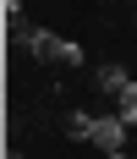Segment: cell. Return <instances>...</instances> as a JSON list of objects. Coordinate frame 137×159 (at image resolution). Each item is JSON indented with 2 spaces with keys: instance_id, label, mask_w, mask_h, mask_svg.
Listing matches in <instances>:
<instances>
[{
  "instance_id": "6da1fadb",
  "label": "cell",
  "mask_w": 137,
  "mask_h": 159,
  "mask_svg": "<svg viewBox=\"0 0 137 159\" xmlns=\"http://www.w3.org/2000/svg\"><path fill=\"white\" fill-rule=\"evenodd\" d=\"M88 143H99L104 154H121V143H126V121H121V115H99V126H93Z\"/></svg>"
},
{
  "instance_id": "7a4b0ae2",
  "label": "cell",
  "mask_w": 137,
  "mask_h": 159,
  "mask_svg": "<svg viewBox=\"0 0 137 159\" xmlns=\"http://www.w3.org/2000/svg\"><path fill=\"white\" fill-rule=\"evenodd\" d=\"M28 55H33V61H49V66H55V55H61V33L33 28V39H28Z\"/></svg>"
},
{
  "instance_id": "3957f363",
  "label": "cell",
  "mask_w": 137,
  "mask_h": 159,
  "mask_svg": "<svg viewBox=\"0 0 137 159\" xmlns=\"http://www.w3.org/2000/svg\"><path fill=\"white\" fill-rule=\"evenodd\" d=\"M126 88H132V77H126L121 61H104V66H99V93H115V99H121Z\"/></svg>"
},
{
  "instance_id": "277c9868",
  "label": "cell",
  "mask_w": 137,
  "mask_h": 159,
  "mask_svg": "<svg viewBox=\"0 0 137 159\" xmlns=\"http://www.w3.org/2000/svg\"><path fill=\"white\" fill-rule=\"evenodd\" d=\"M6 39H11V44H22V49H28V39H33V28H28V16H22V6H16V0H6Z\"/></svg>"
},
{
  "instance_id": "5b68a950",
  "label": "cell",
  "mask_w": 137,
  "mask_h": 159,
  "mask_svg": "<svg viewBox=\"0 0 137 159\" xmlns=\"http://www.w3.org/2000/svg\"><path fill=\"white\" fill-rule=\"evenodd\" d=\"M93 126H99V121H93L88 110H71V115H66V126H61V132H66V137H77V143H82V137H93Z\"/></svg>"
},
{
  "instance_id": "8992f818",
  "label": "cell",
  "mask_w": 137,
  "mask_h": 159,
  "mask_svg": "<svg viewBox=\"0 0 137 159\" xmlns=\"http://www.w3.org/2000/svg\"><path fill=\"white\" fill-rule=\"evenodd\" d=\"M55 66H82V44H77V39H61V55H55Z\"/></svg>"
},
{
  "instance_id": "52a82bcc",
  "label": "cell",
  "mask_w": 137,
  "mask_h": 159,
  "mask_svg": "<svg viewBox=\"0 0 137 159\" xmlns=\"http://www.w3.org/2000/svg\"><path fill=\"white\" fill-rule=\"evenodd\" d=\"M121 121H126V126H137V82L121 93Z\"/></svg>"
},
{
  "instance_id": "ba28073f",
  "label": "cell",
  "mask_w": 137,
  "mask_h": 159,
  "mask_svg": "<svg viewBox=\"0 0 137 159\" xmlns=\"http://www.w3.org/2000/svg\"><path fill=\"white\" fill-rule=\"evenodd\" d=\"M6 159H22V154H16V148H11V154H6Z\"/></svg>"
},
{
  "instance_id": "9c48e42d",
  "label": "cell",
  "mask_w": 137,
  "mask_h": 159,
  "mask_svg": "<svg viewBox=\"0 0 137 159\" xmlns=\"http://www.w3.org/2000/svg\"><path fill=\"white\" fill-rule=\"evenodd\" d=\"M104 159H126V154H104Z\"/></svg>"
}]
</instances>
